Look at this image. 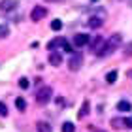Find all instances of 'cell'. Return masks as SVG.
Wrapping results in <instances>:
<instances>
[{
	"mask_svg": "<svg viewBox=\"0 0 132 132\" xmlns=\"http://www.w3.org/2000/svg\"><path fill=\"white\" fill-rule=\"evenodd\" d=\"M66 44H68V42H66L64 38H57V40H53V42L47 44V49H49V51H57V47H62V49H64Z\"/></svg>",
	"mask_w": 132,
	"mask_h": 132,
	"instance_id": "7",
	"label": "cell"
},
{
	"mask_svg": "<svg viewBox=\"0 0 132 132\" xmlns=\"http://www.w3.org/2000/svg\"><path fill=\"white\" fill-rule=\"evenodd\" d=\"M81 64H83V55L81 53H72L70 55V61H68V68L72 70V72H77L81 68Z\"/></svg>",
	"mask_w": 132,
	"mask_h": 132,
	"instance_id": "3",
	"label": "cell"
},
{
	"mask_svg": "<svg viewBox=\"0 0 132 132\" xmlns=\"http://www.w3.org/2000/svg\"><path fill=\"white\" fill-rule=\"evenodd\" d=\"M0 115H2V117L8 115V106H6L4 102H0Z\"/></svg>",
	"mask_w": 132,
	"mask_h": 132,
	"instance_id": "20",
	"label": "cell"
},
{
	"mask_svg": "<svg viewBox=\"0 0 132 132\" xmlns=\"http://www.w3.org/2000/svg\"><path fill=\"white\" fill-rule=\"evenodd\" d=\"M104 44H106V40L102 38V36H96V38L91 42V49L96 53V55H100V51L104 49Z\"/></svg>",
	"mask_w": 132,
	"mask_h": 132,
	"instance_id": "5",
	"label": "cell"
},
{
	"mask_svg": "<svg viewBox=\"0 0 132 132\" xmlns=\"http://www.w3.org/2000/svg\"><path fill=\"white\" fill-rule=\"evenodd\" d=\"M87 44H91L89 34H76L74 36V45L76 47H83V45H87Z\"/></svg>",
	"mask_w": 132,
	"mask_h": 132,
	"instance_id": "6",
	"label": "cell"
},
{
	"mask_svg": "<svg viewBox=\"0 0 132 132\" xmlns=\"http://www.w3.org/2000/svg\"><path fill=\"white\" fill-rule=\"evenodd\" d=\"M125 125H127L128 128H132V117H128V119H125Z\"/></svg>",
	"mask_w": 132,
	"mask_h": 132,
	"instance_id": "22",
	"label": "cell"
},
{
	"mask_svg": "<svg viewBox=\"0 0 132 132\" xmlns=\"http://www.w3.org/2000/svg\"><path fill=\"white\" fill-rule=\"evenodd\" d=\"M19 87L21 89H28V79H27V77H21V79H19Z\"/></svg>",
	"mask_w": 132,
	"mask_h": 132,
	"instance_id": "21",
	"label": "cell"
},
{
	"mask_svg": "<svg viewBox=\"0 0 132 132\" xmlns=\"http://www.w3.org/2000/svg\"><path fill=\"white\" fill-rule=\"evenodd\" d=\"M102 17H91V19H89V27L91 28H98V27H102Z\"/></svg>",
	"mask_w": 132,
	"mask_h": 132,
	"instance_id": "13",
	"label": "cell"
},
{
	"mask_svg": "<svg viewBox=\"0 0 132 132\" xmlns=\"http://www.w3.org/2000/svg\"><path fill=\"white\" fill-rule=\"evenodd\" d=\"M15 106H17V110H19V111H25L27 110V100L25 98H17L15 100Z\"/></svg>",
	"mask_w": 132,
	"mask_h": 132,
	"instance_id": "14",
	"label": "cell"
},
{
	"mask_svg": "<svg viewBox=\"0 0 132 132\" xmlns=\"http://www.w3.org/2000/svg\"><path fill=\"white\" fill-rule=\"evenodd\" d=\"M111 127H115V128H125L127 125H125V119H111Z\"/></svg>",
	"mask_w": 132,
	"mask_h": 132,
	"instance_id": "15",
	"label": "cell"
},
{
	"mask_svg": "<svg viewBox=\"0 0 132 132\" xmlns=\"http://www.w3.org/2000/svg\"><path fill=\"white\" fill-rule=\"evenodd\" d=\"M93 2H96V0H93Z\"/></svg>",
	"mask_w": 132,
	"mask_h": 132,
	"instance_id": "25",
	"label": "cell"
},
{
	"mask_svg": "<svg viewBox=\"0 0 132 132\" xmlns=\"http://www.w3.org/2000/svg\"><path fill=\"white\" fill-rule=\"evenodd\" d=\"M45 15H47V10L42 8V6H36V8L30 11V19H32V21H42Z\"/></svg>",
	"mask_w": 132,
	"mask_h": 132,
	"instance_id": "4",
	"label": "cell"
},
{
	"mask_svg": "<svg viewBox=\"0 0 132 132\" xmlns=\"http://www.w3.org/2000/svg\"><path fill=\"white\" fill-rule=\"evenodd\" d=\"M76 128H74V125H72V123H64L62 125V132H74Z\"/></svg>",
	"mask_w": 132,
	"mask_h": 132,
	"instance_id": "19",
	"label": "cell"
},
{
	"mask_svg": "<svg viewBox=\"0 0 132 132\" xmlns=\"http://www.w3.org/2000/svg\"><path fill=\"white\" fill-rule=\"evenodd\" d=\"M96 132H100V130H96Z\"/></svg>",
	"mask_w": 132,
	"mask_h": 132,
	"instance_id": "26",
	"label": "cell"
},
{
	"mask_svg": "<svg viewBox=\"0 0 132 132\" xmlns=\"http://www.w3.org/2000/svg\"><path fill=\"white\" fill-rule=\"evenodd\" d=\"M51 96H53V89L51 87H42L38 93H36V102H38L40 106H45L47 102L51 100Z\"/></svg>",
	"mask_w": 132,
	"mask_h": 132,
	"instance_id": "2",
	"label": "cell"
},
{
	"mask_svg": "<svg viewBox=\"0 0 132 132\" xmlns=\"http://www.w3.org/2000/svg\"><path fill=\"white\" fill-rule=\"evenodd\" d=\"M106 81H108V83H115V81H117V70H111L110 74L106 76Z\"/></svg>",
	"mask_w": 132,
	"mask_h": 132,
	"instance_id": "16",
	"label": "cell"
},
{
	"mask_svg": "<svg viewBox=\"0 0 132 132\" xmlns=\"http://www.w3.org/2000/svg\"><path fill=\"white\" fill-rule=\"evenodd\" d=\"M119 44H121V34H113L111 38L104 44V49L100 51V57H108L110 53H113L119 47Z\"/></svg>",
	"mask_w": 132,
	"mask_h": 132,
	"instance_id": "1",
	"label": "cell"
},
{
	"mask_svg": "<svg viewBox=\"0 0 132 132\" xmlns=\"http://www.w3.org/2000/svg\"><path fill=\"white\" fill-rule=\"evenodd\" d=\"M49 62H51V66H61V62H62L61 53L59 51H51L49 53Z\"/></svg>",
	"mask_w": 132,
	"mask_h": 132,
	"instance_id": "9",
	"label": "cell"
},
{
	"mask_svg": "<svg viewBox=\"0 0 132 132\" xmlns=\"http://www.w3.org/2000/svg\"><path fill=\"white\" fill-rule=\"evenodd\" d=\"M45 2H61V0H45Z\"/></svg>",
	"mask_w": 132,
	"mask_h": 132,
	"instance_id": "23",
	"label": "cell"
},
{
	"mask_svg": "<svg viewBox=\"0 0 132 132\" xmlns=\"http://www.w3.org/2000/svg\"><path fill=\"white\" fill-rule=\"evenodd\" d=\"M51 28H53V30H61V28H62V21H61V19L51 21Z\"/></svg>",
	"mask_w": 132,
	"mask_h": 132,
	"instance_id": "17",
	"label": "cell"
},
{
	"mask_svg": "<svg viewBox=\"0 0 132 132\" xmlns=\"http://www.w3.org/2000/svg\"><path fill=\"white\" fill-rule=\"evenodd\" d=\"M89 108H91V104H89V100H85V102H83V106H81V110H79V113H77V117H79V119L87 117L89 115Z\"/></svg>",
	"mask_w": 132,
	"mask_h": 132,
	"instance_id": "11",
	"label": "cell"
},
{
	"mask_svg": "<svg viewBox=\"0 0 132 132\" xmlns=\"http://www.w3.org/2000/svg\"><path fill=\"white\" fill-rule=\"evenodd\" d=\"M36 130H38V132H53L51 125H49V123H45V121H40L38 125H36Z\"/></svg>",
	"mask_w": 132,
	"mask_h": 132,
	"instance_id": "10",
	"label": "cell"
},
{
	"mask_svg": "<svg viewBox=\"0 0 132 132\" xmlns=\"http://www.w3.org/2000/svg\"><path fill=\"white\" fill-rule=\"evenodd\" d=\"M128 4H130V8H132V0H128Z\"/></svg>",
	"mask_w": 132,
	"mask_h": 132,
	"instance_id": "24",
	"label": "cell"
},
{
	"mask_svg": "<svg viewBox=\"0 0 132 132\" xmlns=\"http://www.w3.org/2000/svg\"><path fill=\"white\" fill-rule=\"evenodd\" d=\"M15 8H17L15 0H2V2H0V10L2 11H13Z\"/></svg>",
	"mask_w": 132,
	"mask_h": 132,
	"instance_id": "8",
	"label": "cell"
},
{
	"mask_svg": "<svg viewBox=\"0 0 132 132\" xmlns=\"http://www.w3.org/2000/svg\"><path fill=\"white\" fill-rule=\"evenodd\" d=\"M117 110H119V111H130V110H132V104H130L128 100H121V102L117 104Z\"/></svg>",
	"mask_w": 132,
	"mask_h": 132,
	"instance_id": "12",
	"label": "cell"
},
{
	"mask_svg": "<svg viewBox=\"0 0 132 132\" xmlns=\"http://www.w3.org/2000/svg\"><path fill=\"white\" fill-rule=\"evenodd\" d=\"M8 34H10V28L6 25H0V38H6Z\"/></svg>",
	"mask_w": 132,
	"mask_h": 132,
	"instance_id": "18",
	"label": "cell"
}]
</instances>
